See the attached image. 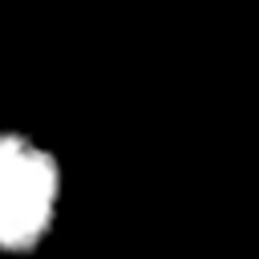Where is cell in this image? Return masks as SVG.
<instances>
[{
	"label": "cell",
	"mask_w": 259,
	"mask_h": 259,
	"mask_svg": "<svg viewBox=\"0 0 259 259\" xmlns=\"http://www.w3.org/2000/svg\"><path fill=\"white\" fill-rule=\"evenodd\" d=\"M65 150L24 121H0V259H40L69 214Z\"/></svg>",
	"instance_id": "1"
}]
</instances>
